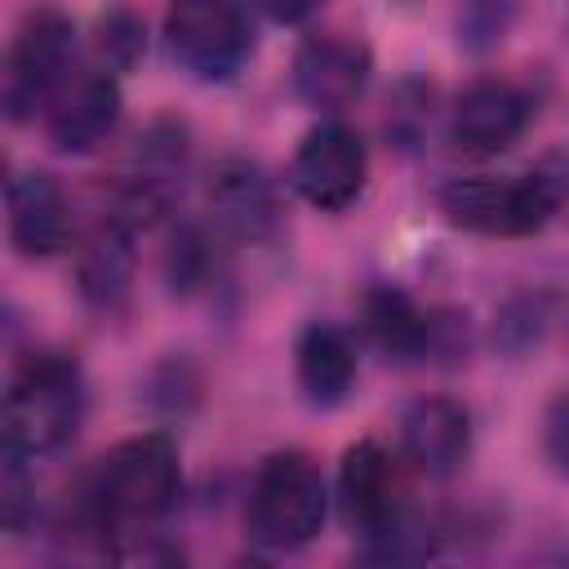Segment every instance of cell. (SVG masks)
Segmentation results:
<instances>
[{"label": "cell", "mask_w": 569, "mask_h": 569, "mask_svg": "<svg viewBox=\"0 0 569 569\" xmlns=\"http://www.w3.org/2000/svg\"><path fill=\"white\" fill-rule=\"evenodd\" d=\"M178 498V449L169 436L147 431L116 445L84 480L80 516L93 533H124L156 525Z\"/></svg>", "instance_id": "cell-1"}, {"label": "cell", "mask_w": 569, "mask_h": 569, "mask_svg": "<svg viewBox=\"0 0 569 569\" xmlns=\"http://www.w3.org/2000/svg\"><path fill=\"white\" fill-rule=\"evenodd\" d=\"M325 507H329V493H325L316 462L307 453L289 449V453H271L258 467V476L249 485L244 520L262 547L289 551V547H302L320 533Z\"/></svg>", "instance_id": "cell-4"}, {"label": "cell", "mask_w": 569, "mask_h": 569, "mask_svg": "<svg viewBox=\"0 0 569 569\" xmlns=\"http://www.w3.org/2000/svg\"><path fill=\"white\" fill-rule=\"evenodd\" d=\"M84 413V382L67 356H31L4 391V449L27 458L62 449Z\"/></svg>", "instance_id": "cell-3"}, {"label": "cell", "mask_w": 569, "mask_h": 569, "mask_svg": "<svg viewBox=\"0 0 569 569\" xmlns=\"http://www.w3.org/2000/svg\"><path fill=\"white\" fill-rule=\"evenodd\" d=\"M209 218L231 240H267L280 222L271 178L249 160H227L209 178Z\"/></svg>", "instance_id": "cell-13"}, {"label": "cell", "mask_w": 569, "mask_h": 569, "mask_svg": "<svg viewBox=\"0 0 569 569\" xmlns=\"http://www.w3.org/2000/svg\"><path fill=\"white\" fill-rule=\"evenodd\" d=\"M529 111H533L529 93L516 89L511 80H476L453 102L449 138L467 156H498L525 133Z\"/></svg>", "instance_id": "cell-10"}, {"label": "cell", "mask_w": 569, "mask_h": 569, "mask_svg": "<svg viewBox=\"0 0 569 569\" xmlns=\"http://www.w3.org/2000/svg\"><path fill=\"white\" fill-rule=\"evenodd\" d=\"M76 276H80V293L93 307H116L129 293L133 280V227H124L120 218H102L76 258Z\"/></svg>", "instance_id": "cell-15"}, {"label": "cell", "mask_w": 569, "mask_h": 569, "mask_svg": "<svg viewBox=\"0 0 569 569\" xmlns=\"http://www.w3.org/2000/svg\"><path fill=\"white\" fill-rule=\"evenodd\" d=\"M120 116V84L107 67H76L44 107V129L58 151L98 147Z\"/></svg>", "instance_id": "cell-9"}, {"label": "cell", "mask_w": 569, "mask_h": 569, "mask_svg": "<svg viewBox=\"0 0 569 569\" xmlns=\"http://www.w3.org/2000/svg\"><path fill=\"white\" fill-rule=\"evenodd\" d=\"M547 458L556 462V471L569 476V396L556 400L547 413Z\"/></svg>", "instance_id": "cell-21"}, {"label": "cell", "mask_w": 569, "mask_h": 569, "mask_svg": "<svg viewBox=\"0 0 569 569\" xmlns=\"http://www.w3.org/2000/svg\"><path fill=\"white\" fill-rule=\"evenodd\" d=\"M471 449V418L449 396H422L400 418V453L422 476H453Z\"/></svg>", "instance_id": "cell-12"}, {"label": "cell", "mask_w": 569, "mask_h": 569, "mask_svg": "<svg viewBox=\"0 0 569 569\" xmlns=\"http://www.w3.org/2000/svg\"><path fill=\"white\" fill-rule=\"evenodd\" d=\"M293 365H298V382H302L311 405H338L356 382L351 338L333 325H320V320L302 329V338L293 347Z\"/></svg>", "instance_id": "cell-17"}, {"label": "cell", "mask_w": 569, "mask_h": 569, "mask_svg": "<svg viewBox=\"0 0 569 569\" xmlns=\"http://www.w3.org/2000/svg\"><path fill=\"white\" fill-rule=\"evenodd\" d=\"M569 196V169L565 164H538L529 173H471L449 178L440 187V209L453 227L480 231V236H533L542 231L556 209Z\"/></svg>", "instance_id": "cell-2"}, {"label": "cell", "mask_w": 569, "mask_h": 569, "mask_svg": "<svg viewBox=\"0 0 569 569\" xmlns=\"http://www.w3.org/2000/svg\"><path fill=\"white\" fill-rule=\"evenodd\" d=\"M93 49H98V62L107 71H129L147 49V31L138 22V13L124 9V4L107 9L98 18V27H93Z\"/></svg>", "instance_id": "cell-18"}, {"label": "cell", "mask_w": 569, "mask_h": 569, "mask_svg": "<svg viewBox=\"0 0 569 569\" xmlns=\"http://www.w3.org/2000/svg\"><path fill=\"white\" fill-rule=\"evenodd\" d=\"M360 325H365V338L387 360H418L436 347V320L400 289H373L365 298Z\"/></svg>", "instance_id": "cell-16"}, {"label": "cell", "mask_w": 569, "mask_h": 569, "mask_svg": "<svg viewBox=\"0 0 569 569\" xmlns=\"http://www.w3.org/2000/svg\"><path fill=\"white\" fill-rule=\"evenodd\" d=\"M9 236L27 258H49L71 240V209L49 173H18L9 182Z\"/></svg>", "instance_id": "cell-14"}, {"label": "cell", "mask_w": 569, "mask_h": 569, "mask_svg": "<svg viewBox=\"0 0 569 569\" xmlns=\"http://www.w3.org/2000/svg\"><path fill=\"white\" fill-rule=\"evenodd\" d=\"M369 84V49L351 36H311L293 58V89L320 111L351 107Z\"/></svg>", "instance_id": "cell-11"}, {"label": "cell", "mask_w": 569, "mask_h": 569, "mask_svg": "<svg viewBox=\"0 0 569 569\" xmlns=\"http://www.w3.org/2000/svg\"><path fill=\"white\" fill-rule=\"evenodd\" d=\"M213 244L204 240V231H182L178 240H173V249H169V280H173V289H200L204 284V276H209V267H213V253H209Z\"/></svg>", "instance_id": "cell-19"}, {"label": "cell", "mask_w": 569, "mask_h": 569, "mask_svg": "<svg viewBox=\"0 0 569 569\" xmlns=\"http://www.w3.org/2000/svg\"><path fill=\"white\" fill-rule=\"evenodd\" d=\"M164 40L196 80H231L253 49L240 0H169Z\"/></svg>", "instance_id": "cell-6"}, {"label": "cell", "mask_w": 569, "mask_h": 569, "mask_svg": "<svg viewBox=\"0 0 569 569\" xmlns=\"http://www.w3.org/2000/svg\"><path fill=\"white\" fill-rule=\"evenodd\" d=\"M258 13H267L271 22H284V27H293V22H307L325 0H249Z\"/></svg>", "instance_id": "cell-22"}, {"label": "cell", "mask_w": 569, "mask_h": 569, "mask_svg": "<svg viewBox=\"0 0 569 569\" xmlns=\"http://www.w3.org/2000/svg\"><path fill=\"white\" fill-rule=\"evenodd\" d=\"M365 173H369L365 142L356 129H347L338 120L316 124L293 156V187L302 191L307 204H316L325 213L351 209L365 191Z\"/></svg>", "instance_id": "cell-7"}, {"label": "cell", "mask_w": 569, "mask_h": 569, "mask_svg": "<svg viewBox=\"0 0 569 569\" xmlns=\"http://www.w3.org/2000/svg\"><path fill=\"white\" fill-rule=\"evenodd\" d=\"M507 27V0H467L462 4V36L467 44H489Z\"/></svg>", "instance_id": "cell-20"}, {"label": "cell", "mask_w": 569, "mask_h": 569, "mask_svg": "<svg viewBox=\"0 0 569 569\" xmlns=\"http://www.w3.org/2000/svg\"><path fill=\"white\" fill-rule=\"evenodd\" d=\"M76 27L58 9H36L22 18L9 62H4V116L27 120L49 107L62 80L76 71Z\"/></svg>", "instance_id": "cell-5"}, {"label": "cell", "mask_w": 569, "mask_h": 569, "mask_svg": "<svg viewBox=\"0 0 569 569\" xmlns=\"http://www.w3.org/2000/svg\"><path fill=\"white\" fill-rule=\"evenodd\" d=\"M405 489H400V471L391 462V453L378 440H360L342 453L338 467V502L342 516L356 533L365 538H382L405 520Z\"/></svg>", "instance_id": "cell-8"}]
</instances>
